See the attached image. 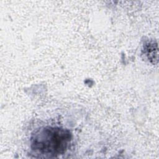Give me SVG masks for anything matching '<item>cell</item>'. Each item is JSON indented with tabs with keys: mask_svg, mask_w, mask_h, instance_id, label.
<instances>
[{
	"mask_svg": "<svg viewBox=\"0 0 159 159\" xmlns=\"http://www.w3.org/2000/svg\"><path fill=\"white\" fill-rule=\"evenodd\" d=\"M71 140V134L68 129L47 126L32 135L30 144L35 152L52 157L64 153Z\"/></svg>",
	"mask_w": 159,
	"mask_h": 159,
	"instance_id": "obj_1",
	"label": "cell"
}]
</instances>
